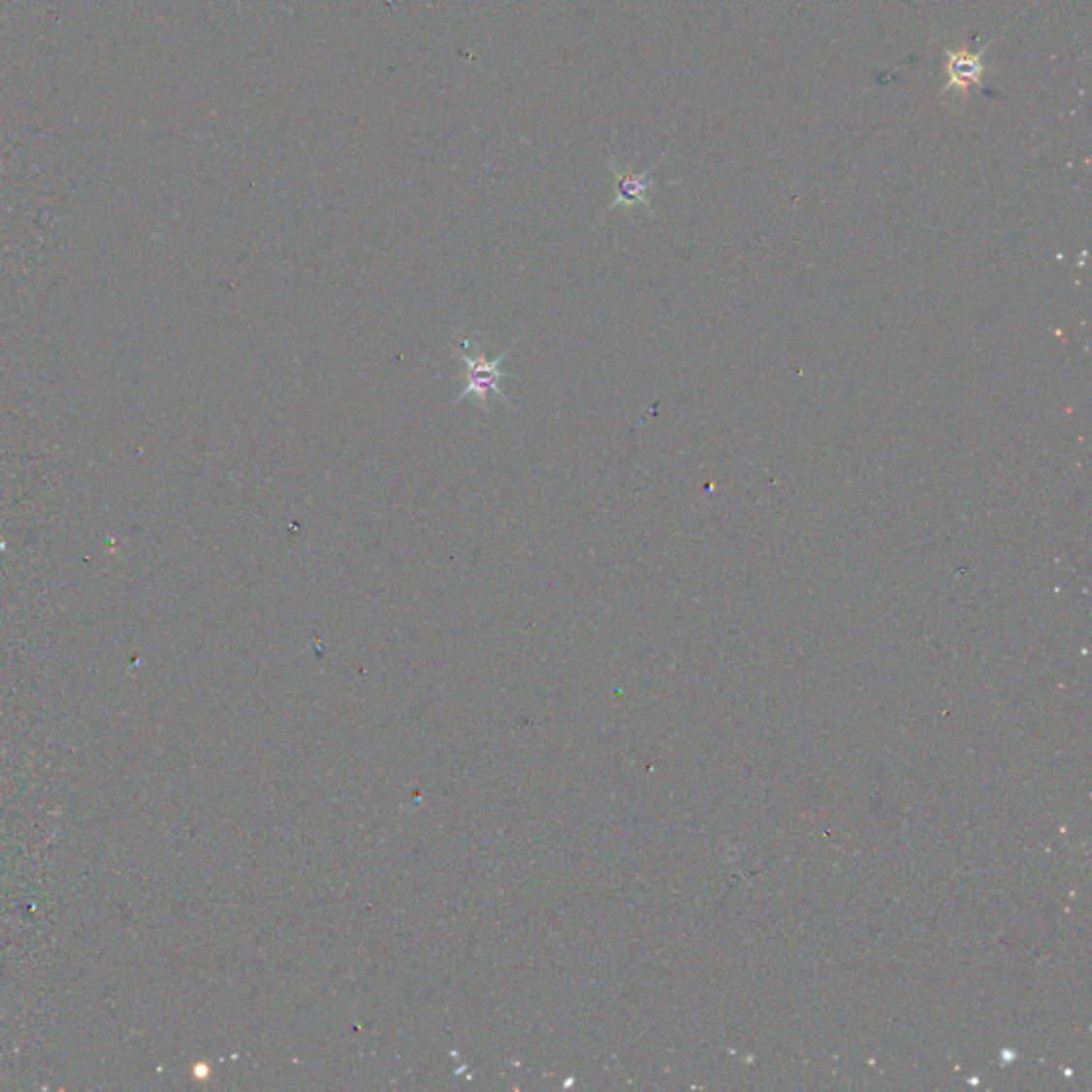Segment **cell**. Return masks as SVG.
Listing matches in <instances>:
<instances>
[{"label":"cell","mask_w":1092,"mask_h":1092,"mask_svg":"<svg viewBox=\"0 0 1092 1092\" xmlns=\"http://www.w3.org/2000/svg\"><path fill=\"white\" fill-rule=\"evenodd\" d=\"M515 346V344H512ZM510 348L499 352L496 359H487L483 346L478 344L474 336H464L457 339V352L464 359V391L457 395L453 405L466 401L467 398H474L485 410H489V395H498L501 401H510L508 395L501 389V382L510 378V373L504 371L501 363L510 355Z\"/></svg>","instance_id":"6da1fadb"},{"label":"cell","mask_w":1092,"mask_h":1092,"mask_svg":"<svg viewBox=\"0 0 1092 1092\" xmlns=\"http://www.w3.org/2000/svg\"><path fill=\"white\" fill-rule=\"evenodd\" d=\"M983 56H986V51H971L967 43H962L956 49H947L946 90H954L960 94L962 101H967L971 90L981 85V78L986 73Z\"/></svg>","instance_id":"7a4b0ae2"},{"label":"cell","mask_w":1092,"mask_h":1092,"mask_svg":"<svg viewBox=\"0 0 1092 1092\" xmlns=\"http://www.w3.org/2000/svg\"><path fill=\"white\" fill-rule=\"evenodd\" d=\"M649 188L647 176H626L619 179L617 203H645V192Z\"/></svg>","instance_id":"3957f363"}]
</instances>
